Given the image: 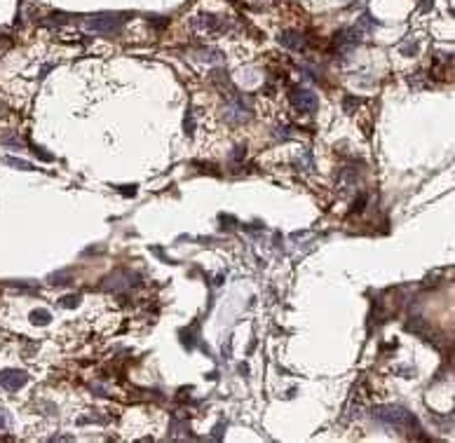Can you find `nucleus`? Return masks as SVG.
<instances>
[{
    "label": "nucleus",
    "instance_id": "8",
    "mask_svg": "<svg viewBox=\"0 0 455 443\" xmlns=\"http://www.w3.org/2000/svg\"><path fill=\"white\" fill-rule=\"evenodd\" d=\"M359 103H361V99H354V97H348L345 99V103H343V106H345V113H350V110H352V108H357Z\"/></svg>",
    "mask_w": 455,
    "mask_h": 443
},
{
    "label": "nucleus",
    "instance_id": "10",
    "mask_svg": "<svg viewBox=\"0 0 455 443\" xmlns=\"http://www.w3.org/2000/svg\"><path fill=\"white\" fill-rule=\"evenodd\" d=\"M33 153L38 155V157H42V160H47V162H49V160H52V155H47V153H42V148H33Z\"/></svg>",
    "mask_w": 455,
    "mask_h": 443
},
{
    "label": "nucleus",
    "instance_id": "1",
    "mask_svg": "<svg viewBox=\"0 0 455 443\" xmlns=\"http://www.w3.org/2000/svg\"><path fill=\"white\" fill-rule=\"evenodd\" d=\"M378 422L387 424V427H394V429H408L411 424H416V417L404 410V408H399V406H383V408H376V413H373Z\"/></svg>",
    "mask_w": 455,
    "mask_h": 443
},
{
    "label": "nucleus",
    "instance_id": "6",
    "mask_svg": "<svg viewBox=\"0 0 455 443\" xmlns=\"http://www.w3.org/2000/svg\"><path fill=\"white\" fill-rule=\"evenodd\" d=\"M49 319H52V314H49L47 309H33V312H31V321L38 324V326H47Z\"/></svg>",
    "mask_w": 455,
    "mask_h": 443
},
{
    "label": "nucleus",
    "instance_id": "9",
    "mask_svg": "<svg viewBox=\"0 0 455 443\" xmlns=\"http://www.w3.org/2000/svg\"><path fill=\"white\" fill-rule=\"evenodd\" d=\"M78 300H80V296H66V298H61V305L64 307H75Z\"/></svg>",
    "mask_w": 455,
    "mask_h": 443
},
{
    "label": "nucleus",
    "instance_id": "11",
    "mask_svg": "<svg viewBox=\"0 0 455 443\" xmlns=\"http://www.w3.org/2000/svg\"><path fill=\"white\" fill-rule=\"evenodd\" d=\"M7 427V415H5V410H0V429H5Z\"/></svg>",
    "mask_w": 455,
    "mask_h": 443
},
{
    "label": "nucleus",
    "instance_id": "4",
    "mask_svg": "<svg viewBox=\"0 0 455 443\" xmlns=\"http://www.w3.org/2000/svg\"><path fill=\"white\" fill-rule=\"evenodd\" d=\"M29 382V375L24 371H0V385L7 392H17Z\"/></svg>",
    "mask_w": 455,
    "mask_h": 443
},
{
    "label": "nucleus",
    "instance_id": "3",
    "mask_svg": "<svg viewBox=\"0 0 455 443\" xmlns=\"http://www.w3.org/2000/svg\"><path fill=\"white\" fill-rule=\"evenodd\" d=\"M291 103L296 110L300 113H315L317 110V94L310 92V89H303V87H296L293 92H291Z\"/></svg>",
    "mask_w": 455,
    "mask_h": 443
},
{
    "label": "nucleus",
    "instance_id": "5",
    "mask_svg": "<svg viewBox=\"0 0 455 443\" xmlns=\"http://www.w3.org/2000/svg\"><path fill=\"white\" fill-rule=\"evenodd\" d=\"M280 42L284 45V47H289V49H303L305 47V40H303V35L300 33H296V31H284L280 35Z\"/></svg>",
    "mask_w": 455,
    "mask_h": 443
},
{
    "label": "nucleus",
    "instance_id": "7",
    "mask_svg": "<svg viewBox=\"0 0 455 443\" xmlns=\"http://www.w3.org/2000/svg\"><path fill=\"white\" fill-rule=\"evenodd\" d=\"M5 162L10 164V167H17V169H24V171H29V169H33L29 162H24V160H17V157H5Z\"/></svg>",
    "mask_w": 455,
    "mask_h": 443
},
{
    "label": "nucleus",
    "instance_id": "2",
    "mask_svg": "<svg viewBox=\"0 0 455 443\" xmlns=\"http://www.w3.org/2000/svg\"><path fill=\"white\" fill-rule=\"evenodd\" d=\"M122 24H125V19H120L117 14H97V17H89V19L85 21V26H87L92 33H104V35H115V33H120Z\"/></svg>",
    "mask_w": 455,
    "mask_h": 443
}]
</instances>
